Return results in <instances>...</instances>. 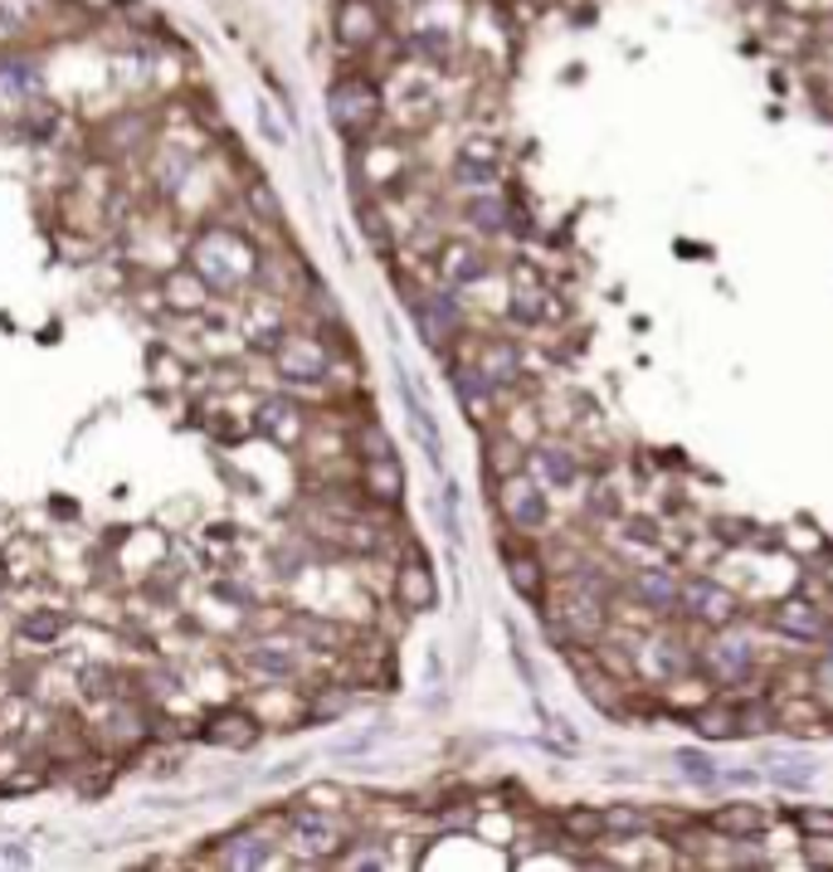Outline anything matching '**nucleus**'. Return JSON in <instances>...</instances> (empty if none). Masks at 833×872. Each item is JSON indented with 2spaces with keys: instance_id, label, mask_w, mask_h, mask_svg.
Instances as JSON below:
<instances>
[{
  "instance_id": "20",
  "label": "nucleus",
  "mask_w": 833,
  "mask_h": 872,
  "mask_svg": "<svg viewBox=\"0 0 833 872\" xmlns=\"http://www.w3.org/2000/svg\"><path fill=\"white\" fill-rule=\"evenodd\" d=\"M532 469H536V478H542V488H575L580 459H575L566 444H542L532 453Z\"/></svg>"
},
{
  "instance_id": "32",
  "label": "nucleus",
  "mask_w": 833,
  "mask_h": 872,
  "mask_svg": "<svg viewBox=\"0 0 833 872\" xmlns=\"http://www.w3.org/2000/svg\"><path fill=\"white\" fill-rule=\"evenodd\" d=\"M487 469H493V478L502 483L507 473H522V444L512 434H493L487 439Z\"/></svg>"
},
{
  "instance_id": "24",
  "label": "nucleus",
  "mask_w": 833,
  "mask_h": 872,
  "mask_svg": "<svg viewBox=\"0 0 833 872\" xmlns=\"http://www.w3.org/2000/svg\"><path fill=\"white\" fill-rule=\"evenodd\" d=\"M366 493H371L376 502H400L405 497V473H400V459H371L361 473Z\"/></svg>"
},
{
  "instance_id": "8",
  "label": "nucleus",
  "mask_w": 833,
  "mask_h": 872,
  "mask_svg": "<svg viewBox=\"0 0 833 872\" xmlns=\"http://www.w3.org/2000/svg\"><path fill=\"white\" fill-rule=\"evenodd\" d=\"M629 595L639 599V605L654 614V619H678L682 614V581L664 566H648L629 581Z\"/></svg>"
},
{
  "instance_id": "16",
  "label": "nucleus",
  "mask_w": 833,
  "mask_h": 872,
  "mask_svg": "<svg viewBox=\"0 0 833 872\" xmlns=\"http://www.w3.org/2000/svg\"><path fill=\"white\" fill-rule=\"evenodd\" d=\"M395 599L405 605L410 614H429L439 605V585H434V571L424 566V561H410V566H400L395 575Z\"/></svg>"
},
{
  "instance_id": "18",
  "label": "nucleus",
  "mask_w": 833,
  "mask_h": 872,
  "mask_svg": "<svg viewBox=\"0 0 833 872\" xmlns=\"http://www.w3.org/2000/svg\"><path fill=\"white\" fill-rule=\"evenodd\" d=\"M644 663H648V668H654L658 673V678H678V673H692L697 668V658H692V648L688 644H682V638H672L668 629L664 634H654V638H648V648H644Z\"/></svg>"
},
{
  "instance_id": "5",
  "label": "nucleus",
  "mask_w": 833,
  "mask_h": 872,
  "mask_svg": "<svg viewBox=\"0 0 833 872\" xmlns=\"http://www.w3.org/2000/svg\"><path fill=\"white\" fill-rule=\"evenodd\" d=\"M274 371L292 380V386H317V380H327L332 371V356L317 337H298V331H284L274 347Z\"/></svg>"
},
{
  "instance_id": "38",
  "label": "nucleus",
  "mask_w": 833,
  "mask_h": 872,
  "mask_svg": "<svg viewBox=\"0 0 833 872\" xmlns=\"http://www.w3.org/2000/svg\"><path fill=\"white\" fill-rule=\"evenodd\" d=\"M292 629H298L302 638H312V644H322V648H332V644H341V634L337 624H317V619H292Z\"/></svg>"
},
{
  "instance_id": "3",
  "label": "nucleus",
  "mask_w": 833,
  "mask_h": 872,
  "mask_svg": "<svg viewBox=\"0 0 833 872\" xmlns=\"http://www.w3.org/2000/svg\"><path fill=\"white\" fill-rule=\"evenodd\" d=\"M702 668H707V678L721 683V687H745L755 678V644L741 629L721 624V634L707 644V654H702Z\"/></svg>"
},
{
  "instance_id": "19",
  "label": "nucleus",
  "mask_w": 833,
  "mask_h": 872,
  "mask_svg": "<svg viewBox=\"0 0 833 872\" xmlns=\"http://www.w3.org/2000/svg\"><path fill=\"white\" fill-rule=\"evenodd\" d=\"M439 268H444V278L453 288H469L477 278H487V254L477 249V244H444Z\"/></svg>"
},
{
  "instance_id": "13",
  "label": "nucleus",
  "mask_w": 833,
  "mask_h": 872,
  "mask_svg": "<svg viewBox=\"0 0 833 872\" xmlns=\"http://www.w3.org/2000/svg\"><path fill=\"white\" fill-rule=\"evenodd\" d=\"M259 429L274 444H298L302 439V429H308V420H302V404L298 400H288V396H274V400H264L259 404Z\"/></svg>"
},
{
  "instance_id": "35",
  "label": "nucleus",
  "mask_w": 833,
  "mask_h": 872,
  "mask_svg": "<svg viewBox=\"0 0 833 872\" xmlns=\"http://www.w3.org/2000/svg\"><path fill=\"white\" fill-rule=\"evenodd\" d=\"M469 219L483 235H497V229L507 225V205H502L497 195H483V201H469Z\"/></svg>"
},
{
  "instance_id": "36",
  "label": "nucleus",
  "mask_w": 833,
  "mask_h": 872,
  "mask_svg": "<svg viewBox=\"0 0 833 872\" xmlns=\"http://www.w3.org/2000/svg\"><path fill=\"white\" fill-rule=\"evenodd\" d=\"M737 707H741V736H765V731H780L775 707H770V702H737Z\"/></svg>"
},
{
  "instance_id": "29",
  "label": "nucleus",
  "mask_w": 833,
  "mask_h": 872,
  "mask_svg": "<svg viewBox=\"0 0 833 872\" xmlns=\"http://www.w3.org/2000/svg\"><path fill=\"white\" fill-rule=\"evenodd\" d=\"M546 288L536 284V274H526V268H517V298H512V317H517V322H542L546 317Z\"/></svg>"
},
{
  "instance_id": "37",
  "label": "nucleus",
  "mask_w": 833,
  "mask_h": 872,
  "mask_svg": "<svg viewBox=\"0 0 833 872\" xmlns=\"http://www.w3.org/2000/svg\"><path fill=\"white\" fill-rule=\"evenodd\" d=\"M20 634L24 638H40V644H54V638L64 634V619H59V614H49V609L44 614H30V619L20 624Z\"/></svg>"
},
{
  "instance_id": "30",
  "label": "nucleus",
  "mask_w": 833,
  "mask_h": 872,
  "mask_svg": "<svg viewBox=\"0 0 833 872\" xmlns=\"http://www.w3.org/2000/svg\"><path fill=\"white\" fill-rule=\"evenodd\" d=\"M658 819L648 814L639 804H609L605 809V833H619V839H629V833H654Z\"/></svg>"
},
{
  "instance_id": "12",
  "label": "nucleus",
  "mask_w": 833,
  "mask_h": 872,
  "mask_svg": "<svg viewBox=\"0 0 833 872\" xmlns=\"http://www.w3.org/2000/svg\"><path fill=\"white\" fill-rule=\"evenodd\" d=\"M405 54L424 59L429 69H453V59H459V34L444 30V24H420V30L405 34Z\"/></svg>"
},
{
  "instance_id": "39",
  "label": "nucleus",
  "mask_w": 833,
  "mask_h": 872,
  "mask_svg": "<svg viewBox=\"0 0 833 872\" xmlns=\"http://www.w3.org/2000/svg\"><path fill=\"white\" fill-rule=\"evenodd\" d=\"M717 536H721V542H731V546H741V542H751V536H755V526L741 522V517H717Z\"/></svg>"
},
{
  "instance_id": "2",
  "label": "nucleus",
  "mask_w": 833,
  "mask_h": 872,
  "mask_svg": "<svg viewBox=\"0 0 833 872\" xmlns=\"http://www.w3.org/2000/svg\"><path fill=\"white\" fill-rule=\"evenodd\" d=\"M347 843H351V829L341 824L337 814H322V809H298V814H288V849L298 853L302 863H337Z\"/></svg>"
},
{
  "instance_id": "11",
  "label": "nucleus",
  "mask_w": 833,
  "mask_h": 872,
  "mask_svg": "<svg viewBox=\"0 0 833 872\" xmlns=\"http://www.w3.org/2000/svg\"><path fill=\"white\" fill-rule=\"evenodd\" d=\"M770 819H775L770 809L737 800V804H721L717 814H707V824H712V833H721V839L745 843V839H761V833L770 829Z\"/></svg>"
},
{
  "instance_id": "7",
  "label": "nucleus",
  "mask_w": 833,
  "mask_h": 872,
  "mask_svg": "<svg viewBox=\"0 0 833 872\" xmlns=\"http://www.w3.org/2000/svg\"><path fill=\"white\" fill-rule=\"evenodd\" d=\"M770 629L794 638V644H829V614L810 605V599H780L775 609H770Z\"/></svg>"
},
{
  "instance_id": "45",
  "label": "nucleus",
  "mask_w": 833,
  "mask_h": 872,
  "mask_svg": "<svg viewBox=\"0 0 833 872\" xmlns=\"http://www.w3.org/2000/svg\"><path fill=\"white\" fill-rule=\"evenodd\" d=\"M83 6H89V10H113L117 0H83Z\"/></svg>"
},
{
  "instance_id": "4",
  "label": "nucleus",
  "mask_w": 833,
  "mask_h": 872,
  "mask_svg": "<svg viewBox=\"0 0 833 872\" xmlns=\"http://www.w3.org/2000/svg\"><path fill=\"white\" fill-rule=\"evenodd\" d=\"M497 507L502 517H507L512 532H542V526L551 522V502H546V488L536 483V478L526 473H507L497 483Z\"/></svg>"
},
{
  "instance_id": "1",
  "label": "nucleus",
  "mask_w": 833,
  "mask_h": 872,
  "mask_svg": "<svg viewBox=\"0 0 833 872\" xmlns=\"http://www.w3.org/2000/svg\"><path fill=\"white\" fill-rule=\"evenodd\" d=\"M381 107H385L381 89H376V79H366V73H341L332 89H327V117H332V127L347 142L371 137V127L381 122Z\"/></svg>"
},
{
  "instance_id": "10",
  "label": "nucleus",
  "mask_w": 833,
  "mask_h": 872,
  "mask_svg": "<svg viewBox=\"0 0 833 872\" xmlns=\"http://www.w3.org/2000/svg\"><path fill=\"white\" fill-rule=\"evenodd\" d=\"M381 30L385 20L376 0H337V40L347 49H366Z\"/></svg>"
},
{
  "instance_id": "44",
  "label": "nucleus",
  "mask_w": 833,
  "mask_h": 872,
  "mask_svg": "<svg viewBox=\"0 0 833 872\" xmlns=\"http://www.w3.org/2000/svg\"><path fill=\"white\" fill-rule=\"evenodd\" d=\"M755 780V770H727V776H721V784H751Z\"/></svg>"
},
{
  "instance_id": "41",
  "label": "nucleus",
  "mask_w": 833,
  "mask_h": 872,
  "mask_svg": "<svg viewBox=\"0 0 833 872\" xmlns=\"http://www.w3.org/2000/svg\"><path fill=\"white\" fill-rule=\"evenodd\" d=\"M624 536H629V542H639V546H654V542H658V522L629 517V522H624Z\"/></svg>"
},
{
  "instance_id": "21",
  "label": "nucleus",
  "mask_w": 833,
  "mask_h": 872,
  "mask_svg": "<svg viewBox=\"0 0 833 872\" xmlns=\"http://www.w3.org/2000/svg\"><path fill=\"white\" fill-rule=\"evenodd\" d=\"M473 366L493 380L497 390H507V386H517V380H522V351L512 347V341H493V347H483Z\"/></svg>"
},
{
  "instance_id": "27",
  "label": "nucleus",
  "mask_w": 833,
  "mask_h": 872,
  "mask_svg": "<svg viewBox=\"0 0 833 872\" xmlns=\"http://www.w3.org/2000/svg\"><path fill=\"white\" fill-rule=\"evenodd\" d=\"M672 766H678V776H682V780L702 784V790H712V784H721V766H717V756L697 751V746H678V751H672Z\"/></svg>"
},
{
  "instance_id": "33",
  "label": "nucleus",
  "mask_w": 833,
  "mask_h": 872,
  "mask_svg": "<svg viewBox=\"0 0 833 872\" xmlns=\"http://www.w3.org/2000/svg\"><path fill=\"white\" fill-rule=\"evenodd\" d=\"M351 687H322V693H312V702H308V721H337V717H347L351 711Z\"/></svg>"
},
{
  "instance_id": "22",
  "label": "nucleus",
  "mask_w": 833,
  "mask_h": 872,
  "mask_svg": "<svg viewBox=\"0 0 833 872\" xmlns=\"http://www.w3.org/2000/svg\"><path fill=\"white\" fill-rule=\"evenodd\" d=\"M692 731L707 741H737L741 736V707L737 702H712L692 711Z\"/></svg>"
},
{
  "instance_id": "26",
  "label": "nucleus",
  "mask_w": 833,
  "mask_h": 872,
  "mask_svg": "<svg viewBox=\"0 0 833 872\" xmlns=\"http://www.w3.org/2000/svg\"><path fill=\"white\" fill-rule=\"evenodd\" d=\"M761 766L770 770V780L780 790H810L814 784V760L810 756H761Z\"/></svg>"
},
{
  "instance_id": "23",
  "label": "nucleus",
  "mask_w": 833,
  "mask_h": 872,
  "mask_svg": "<svg viewBox=\"0 0 833 872\" xmlns=\"http://www.w3.org/2000/svg\"><path fill=\"white\" fill-rule=\"evenodd\" d=\"M507 581H512V589H517L526 605H542L546 571H542V561H536L532 551H507Z\"/></svg>"
},
{
  "instance_id": "6",
  "label": "nucleus",
  "mask_w": 833,
  "mask_h": 872,
  "mask_svg": "<svg viewBox=\"0 0 833 872\" xmlns=\"http://www.w3.org/2000/svg\"><path fill=\"white\" fill-rule=\"evenodd\" d=\"M737 609L741 605H737V595H731L727 585L707 581V575H688V581H682V614H688V619L721 629V624L737 619Z\"/></svg>"
},
{
  "instance_id": "43",
  "label": "nucleus",
  "mask_w": 833,
  "mask_h": 872,
  "mask_svg": "<svg viewBox=\"0 0 833 872\" xmlns=\"http://www.w3.org/2000/svg\"><path fill=\"white\" fill-rule=\"evenodd\" d=\"M249 201H254V211H259L264 219H278V201H274V191H264V186H249Z\"/></svg>"
},
{
  "instance_id": "28",
  "label": "nucleus",
  "mask_w": 833,
  "mask_h": 872,
  "mask_svg": "<svg viewBox=\"0 0 833 872\" xmlns=\"http://www.w3.org/2000/svg\"><path fill=\"white\" fill-rule=\"evenodd\" d=\"M561 839H570L575 849L605 839V809H566L561 814Z\"/></svg>"
},
{
  "instance_id": "31",
  "label": "nucleus",
  "mask_w": 833,
  "mask_h": 872,
  "mask_svg": "<svg viewBox=\"0 0 833 872\" xmlns=\"http://www.w3.org/2000/svg\"><path fill=\"white\" fill-rule=\"evenodd\" d=\"M785 819L804 839H833V809L829 804H800V809H785Z\"/></svg>"
},
{
  "instance_id": "25",
  "label": "nucleus",
  "mask_w": 833,
  "mask_h": 872,
  "mask_svg": "<svg viewBox=\"0 0 833 872\" xmlns=\"http://www.w3.org/2000/svg\"><path fill=\"white\" fill-rule=\"evenodd\" d=\"M453 390H459V400H463V410L473 414V420H483L487 414V404H493V380H487L483 371H477V366H459V371H453Z\"/></svg>"
},
{
  "instance_id": "17",
  "label": "nucleus",
  "mask_w": 833,
  "mask_h": 872,
  "mask_svg": "<svg viewBox=\"0 0 833 872\" xmlns=\"http://www.w3.org/2000/svg\"><path fill=\"white\" fill-rule=\"evenodd\" d=\"M453 181L469 186V191L497 186V152H493V142H469V146H463L459 162H453Z\"/></svg>"
},
{
  "instance_id": "34",
  "label": "nucleus",
  "mask_w": 833,
  "mask_h": 872,
  "mask_svg": "<svg viewBox=\"0 0 833 872\" xmlns=\"http://www.w3.org/2000/svg\"><path fill=\"white\" fill-rule=\"evenodd\" d=\"M357 453H361V463H371V459H395V444H390L385 424L366 420V424L357 429Z\"/></svg>"
},
{
  "instance_id": "14",
  "label": "nucleus",
  "mask_w": 833,
  "mask_h": 872,
  "mask_svg": "<svg viewBox=\"0 0 833 872\" xmlns=\"http://www.w3.org/2000/svg\"><path fill=\"white\" fill-rule=\"evenodd\" d=\"M219 863L225 868H268L274 863V839L264 829H235L219 843Z\"/></svg>"
},
{
  "instance_id": "15",
  "label": "nucleus",
  "mask_w": 833,
  "mask_h": 872,
  "mask_svg": "<svg viewBox=\"0 0 833 872\" xmlns=\"http://www.w3.org/2000/svg\"><path fill=\"white\" fill-rule=\"evenodd\" d=\"M205 741H210V746H229V751H249V746L259 741V721H254L249 711H239V707L215 711V717L205 721Z\"/></svg>"
},
{
  "instance_id": "9",
  "label": "nucleus",
  "mask_w": 833,
  "mask_h": 872,
  "mask_svg": "<svg viewBox=\"0 0 833 872\" xmlns=\"http://www.w3.org/2000/svg\"><path fill=\"white\" fill-rule=\"evenodd\" d=\"M244 668L254 673V678H268V683H292L302 678V654L292 644H268V638H259V644L244 648Z\"/></svg>"
},
{
  "instance_id": "40",
  "label": "nucleus",
  "mask_w": 833,
  "mask_h": 872,
  "mask_svg": "<svg viewBox=\"0 0 833 872\" xmlns=\"http://www.w3.org/2000/svg\"><path fill=\"white\" fill-rule=\"evenodd\" d=\"M259 132H264V137L274 142V146H288V132H284V122H278V113H274V107H268V103H259Z\"/></svg>"
},
{
  "instance_id": "42",
  "label": "nucleus",
  "mask_w": 833,
  "mask_h": 872,
  "mask_svg": "<svg viewBox=\"0 0 833 872\" xmlns=\"http://www.w3.org/2000/svg\"><path fill=\"white\" fill-rule=\"evenodd\" d=\"M590 512H595V517H619L615 493H609V488H595V493H590Z\"/></svg>"
}]
</instances>
